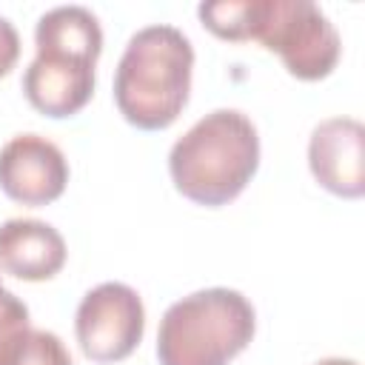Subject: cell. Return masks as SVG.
<instances>
[{
  "instance_id": "cell-1",
  "label": "cell",
  "mask_w": 365,
  "mask_h": 365,
  "mask_svg": "<svg viewBox=\"0 0 365 365\" xmlns=\"http://www.w3.org/2000/svg\"><path fill=\"white\" fill-rule=\"evenodd\" d=\"M200 23L220 40H257L274 51L297 80H325L342 54L328 14L311 0H220L197 6Z\"/></svg>"
},
{
  "instance_id": "cell-2",
  "label": "cell",
  "mask_w": 365,
  "mask_h": 365,
  "mask_svg": "<svg viewBox=\"0 0 365 365\" xmlns=\"http://www.w3.org/2000/svg\"><path fill=\"white\" fill-rule=\"evenodd\" d=\"M194 46L168 23L134 31L114 71V103L140 131H163L177 123L191 97Z\"/></svg>"
},
{
  "instance_id": "cell-3",
  "label": "cell",
  "mask_w": 365,
  "mask_h": 365,
  "mask_svg": "<svg viewBox=\"0 0 365 365\" xmlns=\"http://www.w3.org/2000/svg\"><path fill=\"white\" fill-rule=\"evenodd\" d=\"M259 168V134L248 114L214 108L200 117L168 151L174 188L205 208L237 200Z\"/></svg>"
},
{
  "instance_id": "cell-4",
  "label": "cell",
  "mask_w": 365,
  "mask_h": 365,
  "mask_svg": "<svg viewBox=\"0 0 365 365\" xmlns=\"http://www.w3.org/2000/svg\"><path fill=\"white\" fill-rule=\"evenodd\" d=\"M257 334L251 299L234 288H202L171 302L157 328L160 365H228Z\"/></svg>"
},
{
  "instance_id": "cell-5",
  "label": "cell",
  "mask_w": 365,
  "mask_h": 365,
  "mask_svg": "<svg viewBox=\"0 0 365 365\" xmlns=\"http://www.w3.org/2000/svg\"><path fill=\"white\" fill-rule=\"evenodd\" d=\"M145 334V305L125 282H100L83 294L74 314V336L91 362H120L137 351Z\"/></svg>"
},
{
  "instance_id": "cell-6",
  "label": "cell",
  "mask_w": 365,
  "mask_h": 365,
  "mask_svg": "<svg viewBox=\"0 0 365 365\" xmlns=\"http://www.w3.org/2000/svg\"><path fill=\"white\" fill-rule=\"evenodd\" d=\"M68 185L66 154L40 134H14L0 148V191L20 205H48Z\"/></svg>"
},
{
  "instance_id": "cell-7",
  "label": "cell",
  "mask_w": 365,
  "mask_h": 365,
  "mask_svg": "<svg viewBox=\"0 0 365 365\" xmlns=\"http://www.w3.org/2000/svg\"><path fill=\"white\" fill-rule=\"evenodd\" d=\"M308 168L314 180L342 200L365 194V125L356 117H328L308 137Z\"/></svg>"
},
{
  "instance_id": "cell-8",
  "label": "cell",
  "mask_w": 365,
  "mask_h": 365,
  "mask_svg": "<svg viewBox=\"0 0 365 365\" xmlns=\"http://www.w3.org/2000/svg\"><path fill=\"white\" fill-rule=\"evenodd\" d=\"M103 29L86 6H54L34 26V63L57 71H97Z\"/></svg>"
},
{
  "instance_id": "cell-9",
  "label": "cell",
  "mask_w": 365,
  "mask_h": 365,
  "mask_svg": "<svg viewBox=\"0 0 365 365\" xmlns=\"http://www.w3.org/2000/svg\"><path fill=\"white\" fill-rule=\"evenodd\" d=\"M63 234L43 220L14 217L0 225V271L23 282H46L66 265Z\"/></svg>"
},
{
  "instance_id": "cell-10",
  "label": "cell",
  "mask_w": 365,
  "mask_h": 365,
  "mask_svg": "<svg viewBox=\"0 0 365 365\" xmlns=\"http://www.w3.org/2000/svg\"><path fill=\"white\" fill-rule=\"evenodd\" d=\"M31 331V317L26 302L11 294V291H0V365H9V359L20 351L23 339Z\"/></svg>"
},
{
  "instance_id": "cell-11",
  "label": "cell",
  "mask_w": 365,
  "mask_h": 365,
  "mask_svg": "<svg viewBox=\"0 0 365 365\" xmlns=\"http://www.w3.org/2000/svg\"><path fill=\"white\" fill-rule=\"evenodd\" d=\"M9 365H74V362H71L66 342L54 331L31 325L29 336L23 339L20 351L11 356Z\"/></svg>"
},
{
  "instance_id": "cell-12",
  "label": "cell",
  "mask_w": 365,
  "mask_h": 365,
  "mask_svg": "<svg viewBox=\"0 0 365 365\" xmlns=\"http://www.w3.org/2000/svg\"><path fill=\"white\" fill-rule=\"evenodd\" d=\"M20 60V34L9 17L0 14V80L11 74V68Z\"/></svg>"
},
{
  "instance_id": "cell-13",
  "label": "cell",
  "mask_w": 365,
  "mask_h": 365,
  "mask_svg": "<svg viewBox=\"0 0 365 365\" xmlns=\"http://www.w3.org/2000/svg\"><path fill=\"white\" fill-rule=\"evenodd\" d=\"M314 365H359V362L356 359H348V356H325V359H319Z\"/></svg>"
},
{
  "instance_id": "cell-14",
  "label": "cell",
  "mask_w": 365,
  "mask_h": 365,
  "mask_svg": "<svg viewBox=\"0 0 365 365\" xmlns=\"http://www.w3.org/2000/svg\"><path fill=\"white\" fill-rule=\"evenodd\" d=\"M0 291H3V282H0Z\"/></svg>"
}]
</instances>
